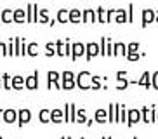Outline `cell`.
Wrapping results in <instances>:
<instances>
[{"instance_id": "6da1fadb", "label": "cell", "mask_w": 158, "mask_h": 139, "mask_svg": "<svg viewBox=\"0 0 158 139\" xmlns=\"http://www.w3.org/2000/svg\"><path fill=\"white\" fill-rule=\"evenodd\" d=\"M77 87L82 89V91H89L92 87V75H90V71H87V70L78 71V75H77Z\"/></svg>"}, {"instance_id": "7a4b0ae2", "label": "cell", "mask_w": 158, "mask_h": 139, "mask_svg": "<svg viewBox=\"0 0 158 139\" xmlns=\"http://www.w3.org/2000/svg\"><path fill=\"white\" fill-rule=\"evenodd\" d=\"M141 120L144 122V124H155L156 122V108L153 106H143L141 108Z\"/></svg>"}, {"instance_id": "3957f363", "label": "cell", "mask_w": 158, "mask_h": 139, "mask_svg": "<svg viewBox=\"0 0 158 139\" xmlns=\"http://www.w3.org/2000/svg\"><path fill=\"white\" fill-rule=\"evenodd\" d=\"M155 18H156V11H153V9H143V12H141V26L146 28L149 23H153Z\"/></svg>"}, {"instance_id": "277c9868", "label": "cell", "mask_w": 158, "mask_h": 139, "mask_svg": "<svg viewBox=\"0 0 158 139\" xmlns=\"http://www.w3.org/2000/svg\"><path fill=\"white\" fill-rule=\"evenodd\" d=\"M99 54H101L99 44H96V42H89V44H85V59L87 61H90L94 56H99Z\"/></svg>"}, {"instance_id": "5b68a950", "label": "cell", "mask_w": 158, "mask_h": 139, "mask_svg": "<svg viewBox=\"0 0 158 139\" xmlns=\"http://www.w3.org/2000/svg\"><path fill=\"white\" fill-rule=\"evenodd\" d=\"M129 80H127V71L125 70H118L116 71V89L118 91H125L129 87Z\"/></svg>"}, {"instance_id": "8992f818", "label": "cell", "mask_w": 158, "mask_h": 139, "mask_svg": "<svg viewBox=\"0 0 158 139\" xmlns=\"http://www.w3.org/2000/svg\"><path fill=\"white\" fill-rule=\"evenodd\" d=\"M30 120H31V111H30L28 108H21V110H18V127L26 125Z\"/></svg>"}, {"instance_id": "52a82bcc", "label": "cell", "mask_w": 158, "mask_h": 139, "mask_svg": "<svg viewBox=\"0 0 158 139\" xmlns=\"http://www.w3.org/2000/svg\"><path fill=\"white\" fill-rule=\"evenodd\" d=\"M80 56H85V44H82V42H73V45H71V59L77 61Z\"/></svg>"}, {"instance_id": "ba28073f", "label": "cell", "mask_w": 158, "mask_h": 139, "mask_svg": "<svg viewBox=\"0 0 158 139\" xmlns=\"http://www.w3.org/2000/svg\"><path fill=\"white\" fill-rule=\"evenodd\" d=\"M2 120L5 124H18V110H12V108L4 110V118Z\"/></svg>"}, {"instance_id": "9c48e42d", "label": "cell", "mask_w": 158, "mask_h": 139, "mask_svg": "<svg viewBox=\"0 0 158 139\" xmlns=\"http://www.w3.org/2000/svg\"><path fill=\"white\" fill-rule=\"evenodd\" d=\"M82 14H84V16H82V23H96V21H98V12H96V11L94 9H84L82 11Z\"/></svg>"}, {"instance_id": "30bf717a", "label": "cell", "mask_w": 158, "mask_h": 139, "mask_svg": "<svg viewBox=\"0 0 158 139\" xmlns=\"http://www.w3.org/2000/svg\"><path fill=\"white\" fill-rule=\"evenodd\" d=\"M137 122H141V110H135V108H132V110H129L127 125H129V127H132V125H135Z\"/></svg>"}, {"instance_id": "8fae6325", "label": "cell", "mask_w": 158, "mask_h": 139, "mask_svg": "<svg viewBox=\"0 0 158 139\" xmlns=\"http://www.w3.org/2000/svg\"><path fill=\"white\" fill-rule=\"evenodd\" d=\"M26 89L28 91H37L38 89V70H35V73L26 77Z\"/></svg>"}, {"instance_id": "7c38bea8", "label": "cell", "mask_w": 158, "mask_h": 139, "mask_svg": "<svg viewBox=\"0 0 158 139\" xmlns=\"http://www.w3.org/2000/svg\"><path fill=\"white\" fill-rule=\"evenodd\" d=\"M137 85H141V87H144V89L153 87V85H151V73H149V71H144V73L141 75V78L137 80Z\"/></svg>"}, {"instance_id": "4fadbf2b", "label": "cell", "mask_w": 158, "mask_h": 139, "mask_svg": "<svg viewBox=\"0 0 158 139\" xmlns=\"http://www.w3.org/2000/svg\"><path fill=\"white\" fill-rule=\"evenodd\" d=\"M12 89L14 91H23V89H26V78H23L21 75L12 77Z\"/></svg>"}, {"instance_id": "5bb4252c", "label": "cell", "mask_w": 158, "mask_h": 139, "mask_svg": "<svg viewBox=\"0 0 158 139\" xmlns=\"http://www.w3.org/2000/svg\"><path fill=\"white\" fill-rule=\"evenodd\" d=\"M51 122L52 124H61L64 122V111L56 108V110H51Z\"/></svg>"}, {"instance_id": "9a60e30c", "label": "cell", "mask_w": 158, "mask_h": 139, "mask_svg": "<svg viewBox=\"0 0 158 139\" xmlns=\"http://www.w3.org/2000/svg\"><path fill=\"white\" fill-rule=\"evenodd\" d=\"M94 120L98 122V124H106L108 122V110H104V108L96 110V113H94Z\"/></svg>"}, {"instance_id": "2e32d148", "label": "cell", "mask_w": 158, "mask_h": 139, "mask_svg": "<svg viewBox=\"0 0 158 139\" xmlns=\"http://www.w3.org/2000/svg\"><path fill=\"white\" fill-rule=\"evenodd\" d=\"M56 21L57 23H70V9H59L56 14Z\"/></svg>"}, {"instance_id": "e0dca14e", "label": "cell", "mask_w": 158, "mask_h": 139, "mask_svg": "<svg viewBox=\"0 0 158 139\" xmlns=\"http://www.w3.org/2000/svg\"><path fill=\"white\" fill-rule=\"evenodd\" d=\"M0 19H2V23H5V24L14 23V9H4Z\"/></svg>"}, {"instance_id": "ac0fdd59", "label": "cell", "mask_w": 158, "mask_h": 139, "mask_svg": "<svg viewBox=\"0 0 158 139\" xmlns=\"http://www.w3.org/2000/svg\"><path fill=\"white\" fill-rule=\"evenodd\" d=\"M26 9H14V23L21 24V23H26Z\"/></svg>"}, {"instance_id": "d6986e66", "label": "cell", "mask_w": 158, "mask_h": 139, "mask_svg": "<svg viewBox=\"0 0 158 139\" xmlns=\"http://www.w3.org/2000/svg\"><path fill=\"white\" fill-rule=\"evenodd\" d=\"M113 56H127V45L123 42H115V45H113Z\"/></svg>"}, {"instance_id": "ffe728a7", "label": "cell", "mask_w": 158, "mask_h": 139, "mask_svg": "<svg viewBox=\"0 0 158 139\" xmlns=\"http://www.w3.org/2000/svg\"><path fill=\"white\" fill-rule=\"evenodd\" d=\"M82 11L80 9H70V23H73V24H78V23H82Z\"/></svg>"}, {"instance_id": "44dd1931", "label": "cell", "mask_w": 158, "mask_h": 139, "mask_svg": "<svg viewBox=\"0 0 158 139\" xmlns=\"http://www.w3.org/2000/svg\"><path fill=\"white\" fill-rule=\"evenodd\" d=\"M115 21H116L118 24L129 23V16H127V11H125V9H116V14H115Z\"/></svg>"}, {"instance_id": "7402d4cb", "label": "cell", "mask_w": 158, "mask_h": 139, "mask_svg": "<svg viewBox=\"0 0 158 139\" xmlns=\"http://www.w3.org/2000/svg\"><path fill=\"white\" fill-rule=\"evenodd\" d=\"M2 87H4L7 92H9V91H14V89H12V77H10V75H7V73L2 75Z\"/></svg>"}, {"instance_id": "603a6c76", "label": "cell", "mask_w": 158, "mask_h": 139, "mask_svg": "<svg viewBox=\"0 0 158 139\" xmlns=\"http://www.w3.org/2000/svg\"><path fill=\"white\" fill-rule=\"evenodd\" d=\"M38 120L42 122V124H49L51 122V111L47 110V108H42V110L38 111Z\"/></svg>"}, {"instance_id": "cb8c5ba5", "label": "cell", "mask_w": 158, "mask_h": 139, "mask_svg": "<svg viewBox=\"0 0 158 139\" xmlns=\"http://www.w3.org/2000/svg\"><path fill=\"white\" fill-rule=\"evenodd\" d=\"M26 56H31V57L38 56V42H30L26 47Z\"/></svg>"}, {"instance_id": "d4e9b609", "label": "cell", "mask_w": 158, "mask_h": 139, "mask_svg": "<svg viewBox=\"0 0 158 139\" xmlns=\"http://www.w3.org/2000/svg\"><path fill=\"white\" fill-rule=\"evenodd\" d=\"M96 12H98V21L99 23H108V11H104L102 5H99L98 9H96Z\"/></svg>"}, {"instance_id": "484cf974", "label": "cell", "mask_w": 158, "mask_h": 139, "mask_svg": "<svg viewBox=\"0 0 158 139\" xmlns=\"http://www.w3.org/2000/svg\"><path fill=\"white\" fill-rule=\"evenodd\" d=\"M45 56L47 57L56 56V42H47L45 44Z\"/></svg>"}, {"instance_id": "4316f807", "label": "cell", "mask_w": 158, "mask_h": 139, "mask_svg": "<svg viewBox=\"0 0 158 139\" xmlns=\"http://www.w3.org/2000/svg\"><path fill=\"white\" fill-rule=\"evenodd\" d=\"M51 19H49V9H40L38 11V23H42V24H45V23H49Z\"/></svg>"}, {"instance_id": "83f0119b", "label": "cell", "mask_w": 158, "mask_h": 139, "mask_svg": "<svg viewBox=\"0 0 158 139\" xmlns=\"http://www.w3.org/2000/svg\"><path fill=\"white\" fill-rule=\"evenodd\" d=\"M61 78V73L56 71V70H49L47 71V82H59Z\"/></svg>"}, {"instance_id": "f1b7e54d", "label": "cell", "mask_w": 158, "mask_h": 139, "mask_svg": "<svg viewBox=\"0 0 158 139\" xmlns=\"http://www.w3.org/2000/svg\"><path fill=\"white\" fill-rule=\"evenodd\" d=\"M87 115H85V110L84 108H80L77 110V124H87Z\"/></svg>"}, {"instance_id": "f546056e", "label": "cell", "mask_w": 158, "mask_h": 139, "mask_svg": "<svg viewBox=\"0 0 158 139\" xmlns=\"http://www.w3.org/2000/svg\"><path fill=\"white\" fill-rule=\"evenodd\" d=\"M102 78L101 77H96V75H92V91H99V89H102Z\"/></svg>"}, {"instance_id": "4dcf8cb0", "label": "cell", "mask_w": 158, "mask_h": 139, "mask_svg": "<svg viewBox=\"0 0 158 139\" xmlns=\"http://www.w3.org/2000/svg\"><path fill=\"white\" fill-rule=\"evenodd\" d=\"M115 115H116L115 104H110V106H108V122H110V124H115Z\"/></svg>"}, {"instance_id": "1f68e13d", "label": "cell", "mask_w": 158, "mask_h": 139, "mask_svg": "<svg viewBox=\"0 0 158 139\" xmlns=\"http://www.w3.org/2000/svg\"><path fill=\"white\" fill-rule=\"evenodd\" d=\"M64 44L66 42H63V40H56V56H64Z\"/></svg>"}, {"instance_id": "d6a6232c", "label": "cell", "mask_w": 158, "mask_h": 139, "mask_svg": "<svg viewBox=\"0 0 158 139\" xmlns=\"http://www.w3.org/2000/svg\"><path fill=\"white\" fill-rule=\"evenodd\" d=\"M70 104L71 103H66L63 111H64V122L66 124H71V110H70Z\"/></svg>"}, {"instance_id": "836d02e7", "label": "cell", "mask_w": 158, "mask_h": 139, "mask_svg": "<svg viewBox=\"0 0 158 139\" xmlns=\"http://www.w3.org/2000/svg\"><path fill=\"white\" fill-rule=\"evenodd\" d=\"M61 85H63V89H64V91H71V89L77 87V80H63V83H61Z\"/></svg>"}, {"instance_id": "e575fe53", "label": "cell", "mask_w": 158, "mask_h": 139, "mask_svg": "<svg viewBox=\"0 0 158 139\" xmlns=\"http://www.w3.org/2000/svg\"><path fill=\"white\" fill-rule=\"evenodd\" d=\"M127 116H129V110L122 104L120 106V124H127Z\"/></svg>"}, {"instance_id": "d590c367", "label": "cell", "mask_w": 158, "mask_h": 139, "mask_svg": "<svg viewBox=\"0 0 158 139\" xmlns=\"http://www.w3.org/2000/svg\"><path fill=\"white\" fill-rule=\"evenodd\" d=\"M26 16H28L26 23H35V21H33V18H35V12H33V4H28V7H26Z\"/></svg>"}, {"instance_id": "8d00e7d4", "label": "cell", "mask_w": 158, "mask_h": 139, "mask_svg": "<svg viewBox=\"0 0 158 139\" xmlns=\"http://www.w3.org/2000/svg\"><path fill=\"white\" fill-rule=\"evenodd\" d=\"M137 51H139V42H130V44H127V54H130V52H137Z\"/></svg>"}, {"instance_id": "74e56055", "label": "cell", "mask_w": 158, "mask_h": 139, "mask_svg": "<svg viewBox=\"0 0 158 139\" xmlns=\"http://www.w3.org/2000/svg\"><path fill=\"white\" fill-rule=\"evenodd\" d=\"M21 44H23V38H21V37H16V38H14V51H16V56H21Z\"/></svg>"}, {"instance_id": "f35d334b", "label": "cell", "mask_w": 158, "mask_h": 139, "mask_svg": "<svg viewBox=\"0 0 158 139\" xmlns=\"http://www.w3.org/2000/svg\"><path fill=\"white\" fill-rule=\"evenodd\" d=\"M106 37H101L99 40V49H101V56H106Z\"/></svg>"}, {"instance_id": "ab89813d", "label": "cell", "mask_w": 158, "mask_h": 139, "mask_svg": "<svg viewBox=\"0 0 158 139\" xmlns=\"http://www.w3.org/2000/svg\"><path fill=\"white\" fill-rule=\"evenodd\" d=\"M63 80H77V78H75V73L71 70H64L63 71Z\"/></svg>"}, {"instance_id": "60d3db41", "label": "cell", "mask_w": 158, "mask_h": 139, "mask_svg": "<svg viewBox=\"0 0 158 139\" xmlns=\"http://www.w3.org/2000/svg\"><path fill=\"white\" fill-rule=\"evenodd\" d=\"M113 45H115L113 40L111 38H108L106 40V56H113Z\"/></svg>"}, {"instance_id": "b9f144b4", "label": "cell", "mask_w": 158, "mask_h": 139, "mask_svg": "<svg viewBox=\"0 0 158 139\" xmlns=\"http://www.w3.org/2000/svg\"><path fill=\"white\" fill-rule=\"evenodd\" d=\"M143 56L144 54H139V52H130V54H127V59L129 61H139Z\"/></svg>"}, {"instance_id": "7bdbcfd3", "label": "cell", "mask_w": 158, "mask_h": 139, "mask_svg": "<svg viewBox=\"0 0 158 139\" xmlns=\"http://www.w3.org/2000/svg\"><path fill=\"white\" fill-rule=\"evenodd\" d=\"M151 85H153L155 91H158V70L155 73H151Z\"/></svg>"}, {"instance_id": "ee69618b", "label": "cell", "mask_w": 158, "mask_h": 139, "mask_svg": "<svg viewBox=\"0 0 158 139\" xmlns=\"http://www.w3.org/2000/svg\"><path fill=\"white\" fill-rule=\"evenodd\" d=\"M127 16H129V23H134V4H129Z\"/></svg>"}, {"instance_id": "f6af8a7d", "label": "cell", "mask_w": 158, "mask_h": 139, "mask_svg": "<svg viewBox=\"0 0 158 139\" xmlns=\"http://www.w3.org/2000/svg\"><path fill=\"white\" fill-rule=\"evenodd\" d=\"M7 51H9V56H16V51H14V38L7 42Z\"/></svg>"}, {"instance_id": "bcb514c9", "label": "cell", "mask_w": 158, "mask_h": 139, "mask_svg": "<svg viewBox=\"0 0 158 139\" xmlns=\"http://www.w3.org/2000/svg\"><path fill=\"white\" fill-rule=\"evenodd\" d=\"M51 89H63V85H61L59 82H47V91H51Z\"/></svg>"}, {"instance_id": "7dc6e473", "label": "cell", "mask_w": 158, "mask_h": 139, "mask_svg": "<svg viewBox=\"0 0 158 139\" xmlns=\"http://www.w3.org/2000/svg\"><path fill=\"white\" fill-rule=\"evenodd\" d=\"M70 110H71V124H77V106L73 103L70 104Z\"/></svg>"}, {"instance_id": "c3c4849f", "label": "cell", "mask_w": 158, "mask_h": 139, "mask_svg": "<svg viewBox=\"0 0 158 139\" xmlns=\"http://www.w3.org/2000/svg\"><path fill=\"white\" fill-rule=\"evenodd\" d=\"M0 56H9V51H7V44H4V42H0Z\"/></svg>"}, {"instance_id": "681fc988", "label": "cell", "mask_w": 158, "mask_h": 139, "mask_svg": "<svg viewBox=\"0 0 158 139\" xmlns=\"http://www.w3.org/2000/svg\"><path fill=\"white\" fill-rule=\"evenodd\" d=\"M71 45H73V44H70V40H66V44H64V56H68V57H71Z\"/></svg>"}, {"instance_id": "f907efd6", "label": "cell", "mask_w": 158, "mask_h": 139, "mask_svg": "<svg viewBox=\"0 0 158 139\" xmlns=\"http://www.w3.org/2000/svg\"><path fill=\"white\" fill-rule=\"evenodd\" d=\"M115 14H116V9H108V23L115 19Z\"/></svg>"}, {"instance_id": "816d5d0a", "label": "cell", "mask_w": 158, "mask_h": 139, "mask_svg": "<svg viewBox=\"0 0 158 139\" xmlns=\"http://www.w3.org/2000/svg\"><path fill=\"white\" fill-rule=\"evenodd\" d=\"M26 47H28V44H26V40L23 38V44H21V56H26Z\"/></svg>"}, {"instance_id": "f5cc1de1", "label": "cell", "mask_w": 158, "mask_h": 139, "mask_svg": "<svg viewBox=\"0 0 158 139\" xmlns=\"http://www.w3.org/2000/svg\"><path fill=\"white\" fill-rule=\"evenodd\" d=\"M94 122H96V120H94V118H89V120H87V127H90V125H92Z\"/></svg>"}, {"instance_id": "db71d44e", "label": "cell", "mask_w": 158, "mask_h": 139, "mask_svg": "<svg viewBox=\"0 0 158 139\" xmlns=\"http://www.w3.org/2000/svg\"><path fill=\"white\" fill-rule=\"evenodd\" d=\"M2 118H4V110L0 108V122H2Z\"/></svg>"}, {"instance_id": "11a10c76", "label": "cell", "mask_w": 158, "mask_h": 139, "mask_svg": "<svg viewBox=\"0 0 158 139\" xmlns=\"http://www.w3.org/2000/svg\"><path fill=\"white\" fill-rule=\"evenodd\" d=\"M155 21H156V23H158V11H156V18H155Z\"/></svg>"}, {"instance_id": "9f6ffc18", "label": "cell", "mask_w": 158, "mask_h": 139, "mask_svg": "<svg viewBox=\"0 0 158 139\" xmlns=\"http://www.w3.org/2000/svg\"><path fill=\"white\" fill-rule=\"evenodd\" d=\"M0 89H4V87H2V77H0Z\"/></svg>"}, {"instance_id": "6f0895ef", "label": "cell", "mask_w": 158, "mask_h": 139, "mask_svg": "<svg viewBox=\"0 0 158 139\" xmlns=\"http://www.w3.org/2000/svg\"><path fill=\"white\" fill-rule=\"evenodd\" d=\"M156 122H158V111H156Z\"/></svg>"}, {"instance_id": "680465c9", "label": "cell", "mask_w": 158, "mask_h": 139, "mask_svg": "<svg viewBox=\"0 0 158 139\" xmlns=\"http://www.w3.org/2000/svg\"><path fill=\"white\" fill-rule=\"evenodd\" d=\"M61 139H66V137H61Z\"/></svg>"}, {"instance_id": "91938a15", "label": "cell", "mask_w": 158, "mask_h": 139, "mask_svg": "<svg viewBox=\"0 0 158 139\" xmlns=\"http://www.w3.org/2000/svg\"><path fill=\"white\" fill-rule=\"evenodd\" d=\"M66 139H71V137H66Z\"/></svg>"}, {"instance_id": "94428289", "label": "cell", "mask_w": 158, "mask_h": 139, "mask_svg": "<svg viewBox=\"0 0 158 139\" xmlns=\"http://www.w3.org/2000/svg\"><path fill=\"white\" fill-rule=\"evenodd\" d=\"M106 139H111V137H106Z\"/></svg>"}, {"instance_id": "6125c7cd", "label": "cell", "mask_w": 158, "mask_h": 139, "mask_svg": "<svg viewBox=\"0 0 158 139\" xmlns=\"http://www.w3.org/2000/svg\"><path fill=\"white\" fill-rule=\"evenodd\" d=\"M132 139H137V137H132Z\"/></svg>"}, {"instance_id": "be15d7a7", "label": "cell", "mask_w": 158, "mask_h": 139, "mask_svg": "<svg viewBox=\"0 0 158 139\" xmlns=\"http://www.w3.org/2000/svg\"><path fill=\"white\" fill-rule=\"evenodd\" d=\"M102 139H106V137H102Z\"/></svg>"}, {"instance_id": "e7e4bbea", "label": "cell", "mask_w": 158, "mask_h": 139, "mask_svg": "<svg viewBox=\"0 0 158 139\" xmlns=\"http://www.w3.org/2000/svg\"><path fill=\"white\" fill-rule=\"evenodd\" d=\"M0 139H4V137H0Z\"/></svg>"}]
</instances>
